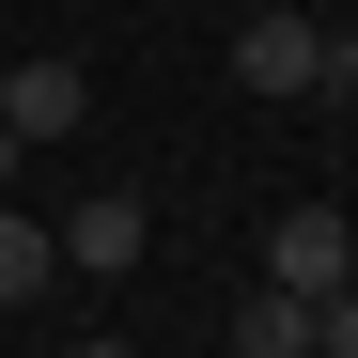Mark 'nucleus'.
<instances>
[{
    "instance_id": "20e7f679",
    "label": "nucleus",
    "mask_w": 358,
    "mask_h": 358,
    "mask_svg": "<svg viewBox=\"0 0 358 358\" xmlns=\"http://www.w3.org/2000/svg\"><path fill=\"white\" fill-rule=\"evenodd\" d=\"M312 47H327V16H250L234 31V78L250 94H312Z\"/></svg>"
},
{
    "instance_id": "7ed1b4c3",
    "label": "nucleus",
    "mask_w": 358,
    "mask_h": 358,
    "mask_svg": "<svg viewBox=\"0 0 358 358\" xmlns=\"http://www.w3.org/2000/svg\"><path fill=\"white\" fill-rule=\"evenodd\" d=\"M156 250V218H141V187H94V203H63V265L78 280H125Z\"/></svg>"
},
{
    "instance_id": "0eeeda50",
    "label": "nucleus",
    "mask_w": 358,
    "mask_h": 358,
    "mask_svg": "<svg viewBox=\"0 0 358 358\" xmlns=\"http://www.w3.org/2000/svg\"><path fill=\"white\" fill-rule=\"evenodd\" d=\"M312 358H358V280H327V296H312Z\"/></svg>"
},
{
    "instance_id": "9d476101",
    "label": "nucleus",
    "mask_w": 358,
    "mask_h": 358,
    "mask_svg": "<svg viewBox=\"0 0 358 358\" xmlns=\"http://www.w3.org/2000/svg\"><path fill=\"white\" fill-rule=\"evenodd\" d=\"M78 358H141V343H109V327H94V343H78Z\"/></svg>"
},
{
    "instance_id": "6e6552de",
    "label": "nucleus",
    "mask_w": 358,
    "mask_h": 358,
    "mask_svg": "<svg viewBox=\"0 0 358 358\" xmlns=\"http://www.w3.org/2000/svg\"><path fill=\"white\" fill-rule=\"evenodd\" d=\"M312 94H327V109H358V31H327V47H312Z\"/></svg>"
},
{
    "instance_id": "f257e3e1",
    "label": "nucleus",
    "mask_w": 358,
    "mask_h": 358,
    "mask_svg": "<svg viewBox=\"0 0 358 358\" xmlns=\"http://www.w3.org/2000/svg\"><path fill=\"white\" fill-rule=\"evenodd\" d=\"M0 125H16L31 156H47V141H78V125H94V78L63 63V47H31V63H0Z\"/></svg>"
},
{
    "instance_id": "f03ea898",
    "label": "nucleus",
    "mask_w": 358,
    "mask_h": 358,
    "mask_svg": "<svg viewBox=\"0 0 358 358\" xmlns=\"http://www.w3.org/2000/svg\"><path fill=\"white\" fill-rule=\"evenodd\" d=\"M265 280H296V296L358 280V218H343V203H280V218H265Z\"/></svg>"
},
{
    "instance_id": "39448f33",
    "label": "nucleus",
    "mask_w": 358,
    "mask_h": 358,
    "mask_svg": "<svg viewBox=\"0 0 358 358\" xmlns=\"http://www.w3.org/2000/svg\"><path fill=\"white\" fill-rule=\"evenodd\" d=\"M234 358H312V296H296V280H250V296H234Z\"/></svg>"
},
{
    "instance_id": "1a4fd4ad",
    "label": "nucleus",
    "mask_w": 358,
    "mask_h": 358,
    "mask_svg": "<svg viewBox=\"0 0 358 358\" xmlns=\"http://www.w3.org/2000/svg\"><path fill=\"white\" fill-rule=\"evenodd\" d=\"M16 171H31V141H16V125H0V187H16Z\"/></svg>"
},
{
    "instance_id": "423d86ee",
    "label": "nucleus",
    "mask_w": 358,
    "mask_h": 358,
    "mask_svg": "<svg viewBox=\"0 0 358 358\" xmlns=\"http://www.w3.org/2000/svg\"><path fill=\"white\" fill-rule=\"evenodd\" d=\"M63 280V218H16V187H0V296H47Z\"/></svg>"
}]
</instances>
